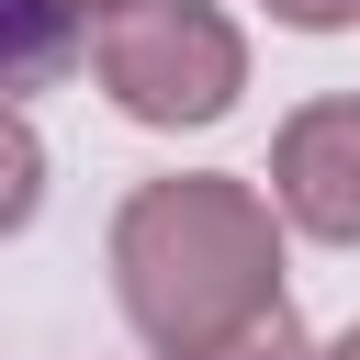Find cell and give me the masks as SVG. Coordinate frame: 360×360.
I'll return each instance as SVG.
<instances>
[{
	"label": "cell",
	"instance_id": "1",
	"mask_svg": "<svg viewBox=\"0 0 360 360\" xmlns=\"http://www.w3.org/2000/svg\"><path fill=\"white\" fill-rule=\"evenodd\" d=\"M112 292H124V315H135V338L158 360L236 338L248 315L281 304V214H270V191L236 180V169H180V180L124 191Z\"/></svg>",
	"mask_w": 360,
	"mask_h": 360
},
{
	"label": "cell",
	"instance_id": "2",
	"mask_svg": "<svg viewBox=\"0 0 360 360\" xmlns=\"http://www.w3.org/2000/svg\"><path fill=\"white\" fill-rule=\"evenodd\" d=\"M90 79L112 90V112L180 135V124H225L248 90V34L214 0H135L90 34Z\"/></svg>",
	"mask_w": 360,
	"mask_h": 360
},
{
	"label": "cell",
	"instance_id": "3",
	"mask_svg": "<svg viewBox=\"0 0 360 360\" xmlns=\"http://www.w3.org/2000/svg\"><path fill=\"white\" fill-rule=\"evenodd\" d=\"M270 214L326 248H360V101H304L270 135Z\"/></svg>",
	"mask_w": 360,
	"mask_h": 360
},
{
	"label": "cell",
	"instance_id": "4",
	"mask_svg": "<svg viewBox=\"0 0 360 360\" xmlns=\"http://www.w3.org/2000/svg\"><path fill=\"white\" fill-rule=\"evenodd\" d=\"M68 56H79V22H68L56 0H0V101L68 79Z\"/></svg>",
	"mask_w": 360,
	"mask_h": 360
},
{
	"label": "cell",
	"instance_id": "5",
	"mask_svg": "<svg viewBox=\"0 0 360 360\" xmlns=\"http://www.w3.org/2000/svg\"><path fill=\"white\" fill-rule=\"evenodd\" d=\"M45 202V135L22 124V101H0V236H22Z\"/></svg>",
	"mask_w": 360,
	"mask_h": 360
},
{
	"label": "cell",
	"instance_id": "6",
	"mask_svg": "<svg viewBox=\"0 0 360 360\" xmlns=\"http://www.w3.org/2000/svg\"><path fill=\"white\" fill-rule=\"evenodd\" d=\"M180 360H315V338H304V315H292V304H270V315H248L236 338H214V349H180Z\"/></svg>",
	"mask_w": 360,
	"mask_h": 360
},
{
	"label": "cell",
	"instance_id": "7",
	"mask_svg": "<svg viewBox=\"0 0 360 360\" xmlns=\"http://www.w3.org/2000/svg\"><path fill=\"white\" fill-rule=\"evenodd\" d=\"M270 22H292V34H338V22H360V0H270Z\"/></svg>",
	"mask_w": 360,
	"mask_h": 360
},
{
	"label": "cell",
	"instance_id": "8",
	"mask_svg": "<svg viewBox=\"0 0 360 360\" xmlns=\"http://www.w3.org/2000/svg\"><path fill=\"white\" fill-rule=\"evenodd\" d=\"M56 11H68L79 34H101V22H112V11H135V0H56Z\"/></svg>",
	"mask_w": 360,
	"mask_h": 360
},
{
	"label": "cell",
	"instance_id": "9",
	"mask_svg": "<svg viewBox=\"0 0 360 360\" xmlns=\"http://www.w3.org/2000/svg\"><path fill=\"white\" fill-rule=\"evenodd\" d=\"M315 360H360V326H349V338H326V349H315Z\"/></svg>",
	"mask_w": 360,
	"mask_h": 360
}]
</instances>
